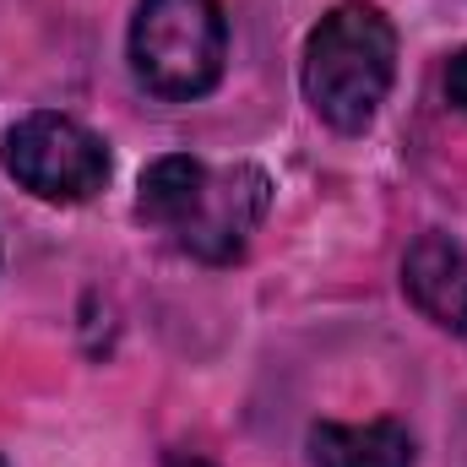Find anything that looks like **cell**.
Masks as SVG:
<instances>
[{"instance_id": "obj_2", "label": "cell", "mask_w": 467, "mask_h": 467, "mask_svg": "<svg viewBox=\"0 0 467 467\" xmlns=\"http://www.w3.org/2000/svg\"><path fill=\"white\" fill-rule=\"evenodd\" d=\"M397 77V27L380 5L343 0L332 5L305 44V99L332 130H369Z\"/></svg>"}, {"instance_id": "obj_6", "label": "cell", "mask_w": 467, "mask_h": 467, "mask_svg": "<svg viewBox=\"0 0 467 467\" xmlns=\"http://www.w3.org/2000/svg\"><path fill=\"white\" fill-rule=\"evenodd\" d=\"M316 467H413V435L391 419L375 424H316L310 430Z\"/></svg>"}, {"instance_id": "obj_8", "label": "cell", "mask_w": 467, "mask_h": 467, "mask_svg": "<svg viewBox=\"0 0 467 467\" xmlns=\"http://www.w3.org/2000/svg\"><path fill=\"white\" fill-rule=\"evenodd\" d=\"M163 467H213V462H207V457H196V451H174Z\"/></svg>"}, {"instance_id": "obj_3", "label": "cell", "mask_w": 467, "mask_h": 467, "mask_svg": "<svg viewBox=\"0 0 467 467\" xmlns=\"http://www.w3.org/2000/svg\"><path fill=\"white\" fill-rule=\"evenodd\" d=\"M229 22L218 0H141L130 16V71L158 99H202L223 82Z\"/></svg>"}, {"instance_id": "obj_4", "label": "cell", "mask_w": 467, "mask_h": 467, "mask_svg": "<svg viewBox=\"0 0 467 467\" xmlns=\"http://www.w3.org/2000/svg\"><path fill=\"white\" fill-rule=\"evenodd\" d=\"M5 174L33 191L38 202H60V207H77V202H93L104 185H109V147L71 115H55V109H38V115H22L5 130Z\"/></svg>"}, {"instance_id": "obj_9", "label": "cell", "mask_w": 467, "mask_h": 467, "mask_svg": "<svg viewBox=\"0 0 467 467\" xmlns=\"http://www.w3.org/2000/svg\"><path fill=\"white\" fill-rule=\"evenodd\" d=\"M0 467H5V462H0Z\"/></svg>"}, {"instance_id": "obj_7", "label": "cell", "mask_w": 467, "mask_h": 467, "mask_svg": "<svg viewBox=\"0 0 467 467\" xmlns=\"http://www.w3.org/2000/svg\"><path fill=\"white\" fill-rule=\"evenodd\" d=\"M446 93H451V104L467 115V49L451 60V71H446Z\"/></svg>"}, {"instance_id": "obj_5", "label": "cell", "mask_w": 467, "mask_h": 467, "mask_svg": "<svg viewBox=\"0 0 467 467\" xmlns=\"http://www.w3.org/2000/svg\"><path fill=\"white\" fill-rule=\"evenodd\" d=\"M402 294L424 321L467 337V250L451 234H419L402 261Z\"/></svg>"}, {"instance_id": "obj_1", "label": "cell", "mask_w": 467, "mask_h": 467, "mask_svg": "<svg viewBox=\"0 0 467 467\" xmlns=\"http://www.w3.org/2000/svg\"><path fill=\"white\" fill-rule=\"evenodd\" d=\"M266 207H272V180L255 163L213 169L202 158L169 152L147 163L136 185V218L163 229L185 255L213 261V266L234 261L250 244Z\"/></svg>"}]
</instances>
